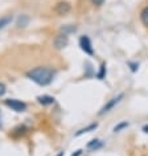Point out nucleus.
<instances>
[{
  "instance_id": "obj_19",
  "label": "nucleus",
  "mask_w": 148,
  "mask_h": 156,
  "mask_svg": "<svg viewBox=\"0 0 148 156\" xmlns=\"http://www.w3.org/2000/svg\"><path fill=\"white\" fill-rule=\"evenodd\" d=\"M91 3L94 5H97V7H100V5L104 4V0H91Z\"/></svg>"
},
{
  "instance_id": "obj_7",
  "label": "nucleus",
  "mask_w": 148,
  "mask_h": 156,
  "mask_svg": "<svg viewBox=\"0 0 148 156\" xmlns=\"http://www.w3.org/2000/svg\"><path fill=\"white\" fill-rule=\"evenodd\" d=\"M37 102L41 105V106H50V105H53L56 102V99H54V97L52 95H48V94H42V95H38L37 97Z\"/></svg>"
},
{
  "instance_id": "obj_15",
  "label": "nucleus",
  "mask_w": 148,
  "mask_h": 156,
  "mask_svg": "<svg viewBox=\"0 0 148 156\" xmlns=\"http://www.w3.org/2000/svg\"><path fill=\"white\" fill-rule=\"evenodd\" d=\"M13 20V17L11 16H4V17H0V29H3V28H5L7 25H9L11 23H12Z\"/></svg>"
},
{
  "instance_id": "obj_13",
  "label": "nucleus",
  "mask_w": 148,
  "mask_h": 156,
  "mask_svg": "<svg viewBox=\"0 0 148 156\" xmlns=\"http://www.w3.org/2000/svg\"><path fill=\"white\" fill-rule=\"evenodd\" d=\"M140 21L143 23L144 27L148 28V5H146L142 11H140Z\"/></svg>"
},
{
  "instance_id": "obj_2",
  "label": "nucleus",
  "mask_w": 148,
  "mask_h": 156,
  "mask_svg": "<svg viewBox=\"0 0 148 156\" xmlns=\"http://www.w3.org/2000/svg\"><path fill=\"white\" fill-rule=\"evenodd\" d=\"M123 98H124V93H119L118 95H115V97H112V98H110L106 103L103 105L102 107H100V110L98 111V115H99V116H102V115L108 114V112L112 111L120 102H122Z\"/></svg>"
},
{
  "instance_id": "obj_12",
  "label": "nucleus",
  "mask_w": 148,
  "mask_h": 156,
  "mask_svg": "<svg viewBox=\"0 0 148 156\" xmlns=\"http://www.w3.org/2000/svg\"><path fill=\"white\" fill-rule=\"evenodd\" d=\"M130 126V122H127V120H122V122H119L118 124H115L114 128H112V132H115V134H118V132H122L124 131L126 128H128Z\"/></svg>"
},
{
  "instance_id": "obj_20",
  "label": "nucleus",
  "mask_w": 148,
  "mask_h": 156,
  "mask_svg": "<svg viewBox=\"0 0 148 156\" xmlns=\"http://www.w3.org/2000/svg\"><path fill=\"white\" fill-rule=\"evenodd\" d=\"M82 155V150H77L74 154H72V156H81Z\"/></svg>"
},
{
  "instance_id": "obj_18",
  "label": "nucleus",
  "mask_w": 148,
  "mask_h": 156,
  "mask_svg": "<svg viewBox=\"0 0 148 156\" xmlns=\"http://www.w3.org/2000/svg\"><path fill=\"white\" fill-rule=\"evenodd\" d=\"M7 93V86L3 82H0V97H3Z\"/></svg>"
},
{
  "instance_id": "obj_17",
  "label": "nucleus",
  "mask_w": 148,
  "mask_h": 156,
  "mask_svg": "<svg viewBox=\"0 0 148 156\" xmlns=\"http://www.w3.org/2000/svg\"><path fill=\"white\" fill-rule=\"evenodd\" d=\"M127 66L130 68V70L132 73H136L139 70V62H135V61H128L127 62Z\"/></svg>"
},
{
  "instance_id": "obj_6",
  "label": "nucleus",
  "mask_w": 148,
  "mask_h": 156,
  "mask_svg": "<svg viewBox=\"0 0 148 156\" xmlns=\"http://www.w3.org/2000/svg\"><path fill=\"white\" fill-rule=\"evenodd\" d=\"M53 11L58 15V16H64V15H68L70 11H72V4L68 2H60L54 5Z\"/></svg>"
},
{
  "instance_id": "obj_14",
  "label": "nucleus",
  "mask_w": 148,
  "mask_h": 156,
  "mask_svg": "<svg viewBox=\"0 0 148 156\" xmlns=\"http://www.w3.org/2000/svg\"><path fill=\"white\" fill-rule=\"evenodd\" d=\"M77 30V27L76 25H72V24H68V25H64L61 28V33H64V34H69L70 33H74Z\"/></svg>"
},
{
  "instance_id": "obj_21",
  "label": "nucleus",
  "mask_w": 148,
  "mask_h": 156,
  "mask_svg": "<svg viewBox=\"0 0 148 156\" xmlns=\"http://www.w3.org/2000/svg\"><path fill=\"white\" fill-rule=\"evenodd\" d=\"M143 132H144V134H148V124L143 126Z\"/></svg>"
},
{
  "instance_id": "obj_3",
  "label": "nucleus",
  "mask_w": 148,
  "mask_h": 156,
  "mask_svg": "<svg viewBox=\"0 0 148 156\" xmlns=\"http://www.w3.org/2000/svg\"><path fill=\"white\" fill-rule=\"evenodd\" d=\"M4 105L8 108H11V110H13L15 112H24V111H26V108H28L25 102H23L20 99H15V98L5 99Z\"/></svg>"
},
{
  "instance_id": "obj_5",
  "label": "nucleus",
  "mask_w": 148,
  "mask_h": 156,
  "mask_svg": "<svg viewBox=\"0 0 148 156\" xmlns=\"http://www.w3.org/2000/svg\"><path fill=\"white\" fill-rule=\"evenodd\" d=\"M69 44V36L64 33H58L56 37L53 38V45L56 49H64L65 46H68Z\"/></svg>"
},
{
  "instance_id": "obj_23",
  "label": "nucleus",
  "mask_w": 148,
  "mask_h": 156,
  "mask_svg": "<svg viewBox=\"0 0 148 156\" xmlns=\"http://www.w3.org/2000/svg\"><path fill=\"white\" fill-rule=\"evenodd\" d=\"M3 127V122H2V111H0V128Z\"/></svg>"
},
{
  "instance_id": "obj_1",
  "label": "nucleus",
  "mask_w": 148,
  "mask_h": 156,
  "mask_svg": "<svg viewBox=\"0 0 148 156\" xmlns=\"http://www.w3.org/2000/svg\"><path fill=\"white\" fill-rule=\"evenodd\" d=\"M25 76L38 86H48L53 82L54 77H56V70L49 66H37V68L28 70Z\"/></svg>"
},
{
  "instance_id": "obj_8",
  "label": "nucleus",
  "mask_w": 148,
  "mask_h": 156,
  "mask_svg": "<svg viewBox=\"0 0 148 156\" xmlns=\"http://www.w3.org/2000/svg\"><path fill=\"white\" fill-rule=\"evenodd\" d=\"M97 128H98V123H97V122H93V123H90V124H87L86 127H82V128H79V130L76 132V136H81V135L89 134V132H93V131H95Z\"/></svg>"
},
{
  "instance_id": "obj_11",
  "label": "nucleus",
  "mask_w": 148,
  "mask_h": 156,
  "mask_svg": "<svg viewBox=\"0 0 148 156\" xmlns=\"http://www.w3.org/2000/svg\"><path fill=\"white\" fill-rule=\"evenodd\" d=\"M107 76V65H106V62H102L99 66V70L95 73V77L98 78L99 81H103L104 78H106Z\"/></svg>"
},
{
  "instance_id": "obj_9",
  "label": "nucleus",
  "mask_w": 148,
  "mask_h": 156,
  "mask_svg": "<svg viewBox=\"0 0 148 156\" xmlns=\"http://www.w3.org/2000/svg\"><path fill=\"white\" fill-rule=\"evenodd\" d=\"M29 23H30V17L28 16V15L23 13V15H20V16L17 17L16 27H17V28H26V27L29 25Z\"/></svg>"
},
{
  "instance_id": "obj_22",
  "label": "nucleus",
  "mask_w": 148,
  "mask_h": 156,
  "mask_svg": "<svg viewBox=\"0 0 148 156\" xmlns=\"http://www.w3.org/2000/svg\"><path fill=\"white\" fill-rule=\"evenodd\" d=\"M56 156H65V152H64V151H60V152H58V154H57Z\"/></svg>"
},
{
  "instance_id": "obj_4",
  "label": "nucleus",
  "mask_w": 148,
  "mask_h": 156,
  "mask_svg": "<svg viewBox=\"0 0 148 156\" xmlns=\"http://www.w3.org/2000/svg\"><path fill=\"white\" fill-rule=\"evenodd\" d=\"M78 44H79L81 50H82L85 54H87V56H90V57L94 56V48H93V42H91V40H90V37L89 36H86V34L81 36Z\"/></svg>"
},
{
  "instance_id": "obj_16",
  "label": "nucleus",
  "mask_w": 148,
  "mask_h": 156,
  "mask_svg": "<svg viewBox=\"0 0 148 156\" xmlns=\"http://www.w3.org/2000/svg\"><path fill=\"white\" fill-rule=\"evenodd\" d=\"M12 134H13V136H17V138H19V136L25 135V134H26V127H25V126H17V127L13 130Z\"/></svg>"
},
{
  "instance_id": "obj_10",
  "label": "nucleus",
  "mask_w": 148,
  "mask_h": 156,
  "mask_svg": "<svg viewBox=\"0 0 148 156\" xmlns=\"http://www.w3.org/2000/svg\"><path fill=\"white\" fill-rule=\"evenodd\" d=\"M102 147H103V142L100 139H93L86 144V148L87 150H90V151H97V150H99V148H102Z\"/></svg>"
}]
</instances>
